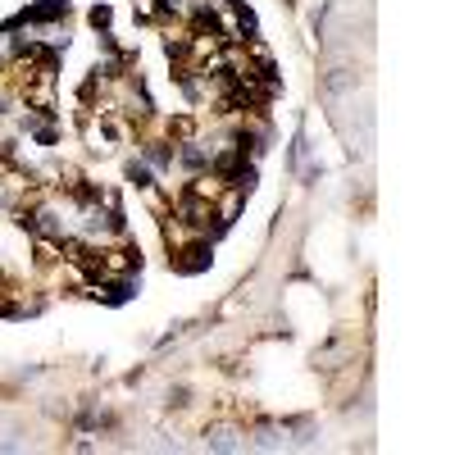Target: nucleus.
<instances>
[{
  "label": "nucleus",
  "instance_id": "obj_5",
  "mask_svg": "<svg viewBox=\"0 0 455 455\" xmlns=\"http://www.w3.org/2000/svg\"><path fill=\"white\" fill-rule=\"evenodd\" d=\"M91 141H96V151H114V146H119V141H123V123H100V128H96V123H91Z\"/></svg>",
  "mask_w": 455,
  "mask_h": 455
},
{
  "label": "nucleus",
  "instance_id": "obj_8",
  "mask_svg": "<svg viewBox=\"0 0 455 455\" xmlns=\"http://www.w3.org/2000/svg\"><path fill=\"white\" fill-rule=\"evenodd\" d=\"M146 164H155V169H169V164H174V151H169L164 141H151V146H146Z\"/></svg>",
  "mask_w": 455,
  "mask_h": 455
},
{
  "label": "nucleus",
  "instance_id": "obj_10",
  "mask_svg": "<svg viewBox=\"0 0 455 455\" xmlns=\"http://www.w3.org/2000/svg\"><path fill=\"white\" fill-rule=\"evenodd\" d=\"M96 296H105V301L119 305V301H128V296H132V282L128 278H114V282H105V292H96Z\"/></svg>",
  "mask_w": 455,
  "mask_h": 455
},
{
  "label": "nucleus",
  "instance_id": "obj_1",
  "mask_svg": "<svg viewBox=\"0 0 455 455\" xmlns=\"http://www.w3.org/2000/svg\"><path fill=\"white\" fill-rule=\"evenodd\" d=\"M23 228L37 232V237H46V241H64V223H59L55 210H32V214L23 219Z\"/></svg>",
  "mask_w": 455,
  "mask_h": 455
},
{
  "label": "nucleus",
  "instance_id": "obj_3",
  "mask_svg": "<svg viewBox=\"0 0 455 455\" xmlns=\"http://www.w3.org/2000/svg\"><path fill=\"white\" fill-rule=\"evenodd\" d=\"M68 14V0H41L32 10H23V23H55Z\"/></svg>",
  "mask_w": 455,
  "mask_h": 455
},
{
  "label": "nucleus",
  "instance_id": "obj_12",
  "mask_svg": "<svg viewBox=\"0 0 455 455\" xmlns=\"http://www.w3.org/2000/svg\"><path fill=\"white\" fill-rule=\"evenodd\" d=\"M255 446H260V451H278L282 433H278V428H260V433H255Z\"/></svg>",
  "mask_w": 455,
  "mask_h": 455
},
{
  "label": "nucleus",
  "instance_id": "obj_6",
  "mask_svg": "<svg viewBox=\"0 0 455 455\" xmlns=\"http://www.w3.org/2000/svg\"><path fill=\"white\" fill-rule=\"evenodd\" d=\"M355 146H360V155L373 151V109H369V105H360V119H355Z\"/></svg>",
  "mask_w": 455,
  "mask_h": 455
},
{
  "label": "nucleus",
  "instance_id": "obj_11",
  "mask_svg": "<svg viewBox=\"0 0 455 455\" xmlns=\"http://www.w3.org/2000/svg\"><path fill=\"white\" fill-rule=\"evenodd\" d=\"M183 255H187V260H183L187 273H196V269H205V264H210V250H205V246H187Z\"/></svg>",
  "mask_w": 455,
  "mask_h": 455
},
{
  "label": "nucleus",
  "instance_id": "obj_9",
  "mask_svg": "<svg viewBox=\"0 0 455 455\" xmlns=\"http://www.w3.org/2000/svg\"><path fill=\"white\" fill-rule=\"evenodd\" d=\"M128 183H132V187H155L151 164H146V160H132V164H128Z\"/></svg>",
  "mask_w": 455,
  "mask_h": 455
},
{
  "label": "nucleus",
  "instance_id": "obj_2",
  "mask_svg": "<svg viewBox=\"0 0 455 455\" xmlns=\"http://www.w3.org/2000/svg\"><path fill=\"white\" fill-rule=\"evenodd\" d=\"M355 68H333V73L324 77V96L328 100H342V96H351V91H355Z\"/></svg>",
  "mask_w": 455,
  "mask_h": 455
},
{
  "label": "nucleus",
  "instance_id": "obj_4",
  "mask_svg": "<svg viewBox=\"0 0 455 455\" xmlns=\"http://www.w3.org/2000/svg\"><path fill=\"white\" fill-rule=\"evenodd\" d=\"M210 155H214L210 146H196V141H187L183 151L174 155V160L183 164V169H196V174H201V169H210Z\"/></svg>",
  "mask_w": 455,
  "mask_h": 455
},
{
  "label": "nucleus",
  "instance_id": "obj_7",
  "mask_svg": "<svg viewBox=\"0 0 455 455\" xmlns=\"http://www.w3.org/2000/svg\"><path fill=\"white\" fill-rule=\"evenodd\" d=\"M205 446L210 451H241V437L232 433V428H214V433L205 437Z\"/></svg>",
  "mask_w": 455,
  "mask_h": 455
},
{
  "label": "nucleus",
  "instance_id": "obj_13",
  "mask_svg": "<svg viewBox=\"0 0 455 455\" xmlns=\"http://www.w3.org/2000/svg\"><path fill=\"white\" fill-rule=\"evenodd\" d=\"M0 114H5V100H0Z\"/></svg>",
  "mask_w": 455,
  "mask_h": 455
}]
</instances>
